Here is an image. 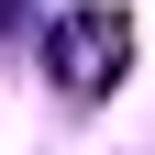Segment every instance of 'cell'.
Returning a JSON list of instances; mask_svg holds the SVG:
<instances>
[{
    "mask_svg": "<svg viewBox=\"0 0 155 155\" xmlns=\"http://www.w3.org/2000/svg\"><path fill=\"white\" fill-rule=\"evenodd\" d=\"M122 67H133V11H122V0H78L67 22L45 33V78L67 89V100L122 89Z\"/></svg>",
    "mask_w": 155,
    "mask_h": 155,
    "instance_id": "obj_1",
    "label": "cell"
}]
</instances>
